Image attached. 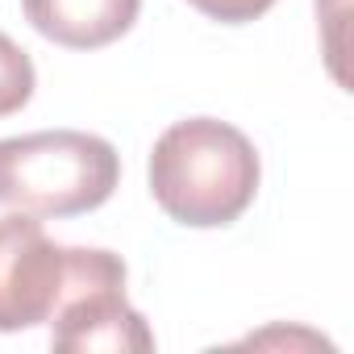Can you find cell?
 <instances>
[{"label":"cell","mask_w":354,"mask_h":354,"mask_svg":"<svg viewBox=\"0 0 354 354\" xmlns=\"http://www.w3.org/2000/svg\"><path fill=\"white\" fill-rule=\"evenodd\" d=\"M254 142L217 117L175 121L150 150V192L158 209L192 230L238 221L259 192Z\"/></svg>","instance_id":"obj_1"},{"label":"cell","mask_w":354,"mask_h":354,"mask_svg":"<svg viewBox=\"0 0 354 354\" xmlns=\"http://www.w3.org/2000/svg\"><path fill=\"white\" fill-rule=\"evenodd\" d=\"M121 180L113 142L84 129H38L0 138V205L34 217H80L100 209Z\"/></svg>","instance_id":"obj_2"},{"label":"cell","mask_w":354,"mask_h":354,"mask_svg":"<svg viewBox=\"0 0 354 354\" xmlns=\"http://www.w3.org/2000/svg\"><path fill=\"white\" fill-rule=\"evenodd\" d=\"M50 346L63 354H146L154 333L146 317L125 300V263L113 250L67 246L63 296L50 313Z\"/></svg>","instance_id":"obj_3"},{"label":"cell","mask_w":354,"mask_h":354,"mask_svg":"<svg viewBox=\"0 0 354 354\" xmlns=\"http://www.w3.org/2000/svg\"><path fill=\"white\" fill-rule=\"evenodd\" d=\"M67 279V246L50 242L34 213L0 217V333L50 321Z\"/></svg>","instance_id":"obj_4"},{"label":"cell","mask_w":354,"mask_h":354,"mask_svg":"<svg viewBox=\"0 0 354 354\" xmlns=\"http://www.w3.org/2000/svg\"><path fill=\"white\" fill-rule=\"evenodd\" d=\"M21 9L42 38L67 50H100L129 34L142 0H21Z\"/></svg>","instance_id":"obj_5"},{"label":"cell","mask_w":354,"mask_h":354,"mask_svg":"<svg viewBox=\"0 0 354 354\" xmlns=\"http://www.w3.org/2000/svg\"><path fill=\"white\" fill-rule=\"evenodd\" d=\"M30 96H34V63L9 34H0V117L21 113Z\"/></svg>","instance_id":"obj_6"},{"label":"cell","mask_w":354,"mask_h":354,"mask_svg":"<svg viewBox=\"0 0 354 354\" xmlns=\"http://www.w3.org/2000/svg\"><path fill=\"white\" fill-rule=\"evenodd\" d=\"M192 9H201L205 17L213 21H225V26H242V21H254L263 17L275 0H188Z\"/></svg>","instance_id":"obj_7"}]
</instances>
